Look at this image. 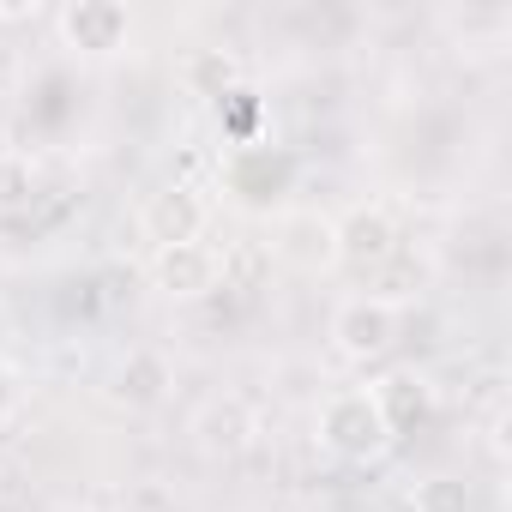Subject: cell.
Returning <instances> with one entry per match:
<instances>
[{
  "label": "cell",
  "mask_w": 512,
  "mask_h": 512,
  "mask_svg": "<svg viewBox=\"0 0 512 512\" xmlns=\"http://www.w3.org/2000/svg\"><path fill=\"white\" fill-rule=\"evenodd\" d=\"M314 434L344 464H374L380 452H392V428H386L368 386H332L314 410Z\"/></svg>",
  "instance_id": "obj_1"
},
{
  "label": "cell",
  "mask_w": 512,
  "mask_h": 512,
  "mask_svg": "<svg viewBox=\"0 0 512 512\" xmlns=\"http://www.w3.org/2000/svg\"><path fill=\"white\" fill-rule=\"evenodd\" d=\"M332 350L344 356V362H356V368H374V362H386L392 350H398V338H404V302L398 296H386V290H362V296H344L338 308H332Z\"/></svg>",
  "instance_id": "obj_2"
},
{
  "label": "cell",
  "mask_w": 512,
  "mask_h": 512,
  "mask_svg": "<svg viewBox=\"0 0 512 512\" xmlns=\"http://www.w3.org/2000/svg\"><path fill=\"white\" fill-rule=\"evenodd\" d=\"M205 223H211V205H205V187H193V181H169L139 205V229H145L151 253L181 247V241H205Z\"/></svg>",
  "instance_id": "obj_3"
},
{
  "label": "cell",
  "mask_w": 512,
  "mask_h": 512,
  "mask_svg": "<svg viewBox=\"0 0 512 512\" xmlns=\"http://www.w3.org/2000/svg\"><path fill=\"white\" fill-rule=\"evenodd\" d=\"M55 31H61V43H67L73 55L103 61V55L127 49V37H133V13L121 7V0H67V7L55 13Z\"/></svg>",
  "instance_id": "obj_4"
},
{
  "label": "cell",
  "mask_w": 512,
  "mask_h": 512,
  "mask_svg": "<svg viewBox=\"0 0 512 512\" xmlns=\"http://www.w3.org/2000/svg\"><path fill=\"white\" fill-rule=\"evenodd\" d=\"M151 284L169 302H205L223 290V266L211 241H181V247H157L151 253Z\"/></svg>",
  "instance_id": "obj_5"
},
{
  "label": "cell",
  "mask_w": 512,
  "mask_h": 512,
  "mask_svg": "<svg viewBox=\"0 0 512 512\" xmlns=\"http://www.w3.org/2000/svg\"><path fill=\"white\" fill-rule=\"evenodd\" d=\"M290 181H296V157L278 145H241L223 157V187L241 193L247 205H272Z\"/></svg>",
  "instance_id": "obj_6"
},
{
  "label": "cell",
  "mask_w": 512,
  "mask_h": 512,
  "mask_svg": "<svg viewBox=\"0 0 512 512\" xmlns=\"http://www.w3.org/2000/svg\"><path fill=\"white\" fill-rule=\"evenodd\" d=\"M392 253H398V223L386 205H356L350 217H338V266L380 272Z\"/></svg>",
  "instance_id": "obj_7"
},
{
  "label": "cell",
  "mask_w": 512,
  "mask_h": 512,
  "mask_svg": "<svg viewBox=\"0 0 512 512\" xmlns=\"http://www.w3.org/2000/svg\"><path fill=\"white\" fill-rule=\"evenodd\" d=\"M169 386H175V368H169V356L151 350V344H133V350L115 362V374H109V398H115L121 410H157V404L169 398Z\"/></svg>",
  "instance_id": "obj_8"
},
{
  "label": "cell",
  "mask_w": 512,
  "mask_h": 512,
  "mask_svg": "<svg viewBox=\"0 0 512 512\" xmlns=\"http://www.w3.org/2000/svg\"><path fill=\"white\" fill-rule=\"evenodd\" d=\"M272 260H290L302 272H332L338 266V217H320V211L290 217L272 241Z\"/></svg>",
  "instance_id": "obj_9"
},
{
  "label": "cell",
  "mask_w": 512,
  "mask_h": 512,
  "mask_svg": "<svg viewBox=\"0 0 512 512\" xmlns=\"http://www.w3.org/2000/svg\"><path fill=\"white\" fill-rule=\"evenodd\" d=\"M368 392H374V404H380V416H386L392 440H398V434H410V428H422V422L434 416V386H428L416 368H398V374L374 380Z\"/></svg>",
  "instance_id": "obj_10"
},
{
  "label": "cell",
  "mask_w": 512,
  "mask_h": 512,
  "mask_svg": "<svg viewBox=\"0 0 512 512\" xmlns=\"http://www.w3.org/2000/svg\"><path fill=\"white\" fill-rule=\"evenodd\" d=\"M181 85H187L193 97H205V103H223L229 91H241V67H235L229 49H193V55L181 61Z\"/></svg>",
  "instance_id": "obj_11"
},
{
  "label": "cell",
  "mask_w": 512,
  "mask_h": 512,
  "mask_svg": "<svg viewBox=\"0 0 512 512\" xmlns=\"http://www.w3.org/2000/svg\"><path fill=\"white\" fill-rule=\"evenodd\" d=\"M217 266H223V290L253 296V290H266V278H272V241L241 235V241L217 247Z\"/></svg>",
  "instance_id": "obj_12"
},
{
  "label": "cell",
  "mask_w": 512,
  "mask_h": 512,
  "mask_svg": "<svg viewBox=\"0 0 512 512\" xmlns=\"http://www.w3.org/2000/svg\"><path fill=\"white\" fill-rule=\"evenodd\" d=\"M37 187H43L37 157H31V151H7V145H0V217L31 211V205H37Z\"/></svg>",
  "instance_id": "obj_13"
},
{
  "label": "cell",
  "mask_w": 512,
  "mask_h": 512,
  "mask_svg": "<svg viewBox=\"0 0 512 512\" xmlns=\"http://www.w3.org/2000/svg\"><path fill=\"white\" fill-rule=\"evenodd\" d=\"M410 512H470V482L464 476H422L410 488Z\"/></svg>",
  "instance_id": "obj_14"
},
{
  "label": "cell",
  "mask_w": 512,
  "mask_h": 512,
  "mask_svg": "<svg viewBox=\"0 0 512 512\" xmlns=\"http://www.w3.org/2000/svg\"><path fill=\"white\" fill-rule=\"evenodd\" d=\"M217 109L229 115V139H235L229 151H241V145H266V139H260V97H253L247 85H241V91H229Z\"/></svg>",
  "instance_id": "obj_15"
},
{
  "label": "cell",
  "mask_w": 512,
  "mask_h": 512,
  "mask_svg": "<svg viewBox=\"0 0 512 512\" xmlns=\"http://www.w3.org/2000/svg\"><path fill=\"white\" fill-rule=\"evenodd\" d=\"M13 404H19V380H13V368L0 362V422L13 416Z\"/></svg>",
  "instance_id": "obj_16"
},
{
  "label": "cell",
  "mask_w": 512,
  "mask_h": 512,
  "mask_svg": "<svg viewBox=\"0 0 512 512\" xmlns=\"http://www.w3.org/2000/svg\"><path fill=\"white\" fill-rule=\"evenodd\" d=\"M19 19H37V0L31 7H0V25H19Z\"/></svg>",
  "instance_id": "obj_17"
},
{
  "label": "cell",
  "mask_w": 512,
  "mask_h": 512,
  "mask_svg": "<svg viewBox=\"0 0 512 512\" xmlns=\"http://www.w3.org/2000/svg\"><path fill=\"white\" fill-rule=\"evenodd\" d=\"M49 512H91V506H79V500H61V506H49Z\"/></svg>",
  "instance_id": "obj_18"
},
{
  "label": "cell",
  "mask_w": 512,
  "mask_h": 512,
  "mask_svg": "<svg viewBox=\"0 0 512 512\" xmlns=\"http://www.w3.org/2000/svg\"><path fill=\"white\" fill-rule=\"evenodd\" d=\"M0 500H7V470H0Z\"/></svg>",
  "instance_id": "obj_19"
},
{
  "label": "cell",
  "mask_w": 512,
  "mask_h": 512,
  "mask_svg": "<svg viewBox=\"0 0 512 512\" xmlns=\"http://www.w3.org/2000/svg\"><path fill=\"white\" fill-rule=\"evenodd\" d=\"M0 67H7V43H0Z\"/></svg>",
  "instance_id": "obj_20"
}]
</instances>
